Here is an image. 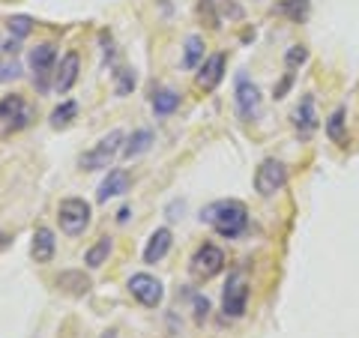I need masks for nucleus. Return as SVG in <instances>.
<instances>
[{"label": "nucleus", "instance_id": "9", "mask_svg": "<svg viewBox=\"0 0 359 338\" xmlns=\"http://www.w3.org/2000/svg\"><path fill=\"white\" fill-rule=\"evenodd\" d=\"M30 108L18 93L0 99V132H21L30 123Z\"/></svg>", "mask_w": 359, "mask_h": 338}, {"label": "nucleus", "instance_id": "19", "mask_svg": "<svg viewBox=\"0 0 359 338\" xmlns=\"http://www.w3.org/2000/svg\"><path fill=\"white\" fill-rule=\"evenodd\" d=\"M347 111H344V105H339L332 111V114L327 117V138L332 141V144H339V147H347Z\"/></svg>", "mask_w": 359, "mask_h": 338}, {"label": "nucleus", "instance_id": "20", "mask_svg": "<svg viewBox=\"0 0 359 338\" xmlns=\"http://www.w3.org/2000/svg\"><path fill=\"white\" fill-rule=\"evenodd\" d=\"M180 108V93L171 87H159V90H153V111H156V117H168V114H174V111Z\"/></svg>", "mask_w": 359, "mask_h": 338}, {"label": "nucleus", "instance_id": "13", "mask_svg": "<svg viewBox=\"0 0 359 338\" xmlns=\"http://www.w3.org/2000/svg\"><path fill=\"white\" fill-rule=\"evenodd\" d=\"M78 72H81V58H78V51H66L57 72H54V90H57V93H69L78 81Z\"/></svg>", "mask_w": 359, "mask_h": 338}, {"label": "nucleus", "instance_id": "24", "mask_svg": "<svg viewBox=\"0 0 359 338\" xmlns=\"http://www.w3.org/2000/svg\"><path fill=\"white\" fill-rule=\"evenodd\" d=\"M201 60H204V39H201L198 33H195V36H189V39H186V48H183V66H186V69H195V66H198Z\"/></svg>", "mask_w": 359, "mask_h": 338}, {"label": "nucleus", "instance_id": "5", "mask_svg": "<svg viewBox=\"0 0 359 338\" xmlns=\"http://www.w3.org/2000/svg\"><path fill=\"white\" fill-rule=\"evenodd\" d=\"M222 269H224V252L212 243L198 245V252L192 255V261H189V273H192V278H198V281L216 278Z\"/></svg>", "mask_w": 359, "mask_h": 338}, {"label": "nucleus", "instance_id": "4", "mask_svg": "<svg viewBox=\"0 0 359 338\" xmlns=\"http://www.w3.org/2000/svg\"><path fill=\"white\" fill-rule=\"evenodd\" d=\"M287 186V168L278 159H264L255 171V191L261 198H273Z\"/></svg>", "mask_w": 359, "mask_h": 338}, {"label": "nucleus", "instance_id": "14", "mask_svg": "<svg viewBox=\"0 0 359 338\" xmlns=\"http://www.w3.org/2000/svg\"><path fill=\"white\" fill-rule=\"evenodd\" d=\"M54 60H57V48H54L51 42H42V45H36V48L30 51V69L36 72V78H39V87H42V90L48 87V81H45V78L51 75V69H54Z\"/></svg>", "mask_w": 359, "mask_h": 338}, {"label": "nucleus", "instance_id": "32", "mask_svg": "<svg viewBox=\"0 0 359 338\" xmlns=\"http://www.w3.org/2000/svg\"><path fill=\"white\" fill-rule=\"evenodd\" d=\"M129 216H132V210H129V207H120L117 222H120V224H126V222H129Z\"/></svg>", "mask_w": 359, "mask_h": 338}, {"label": "nucleus", "instance_id": "8", "mask_svg": "<svg viewBox=\"0 0 359 338\" xmlns=\"http://www.w3.org/2000/svg\"><path fill=\"white\" fill-rule=\"evenodd\" d=\"M233 102H237V114L243 120H257L261 117V90L249 75H237V90H233Z\"/></svg>", "mask_w": 359, "mask_h": 338}, {"label": "nucleus", "instance_id": "23", "mask_svg": "<svg viewBox=\"0 0 359 338\" xmlns=\"http://www.w3.org/2000/svg\"><path fill=\"white\" fill-rule=\"evenodd\" d=\"M75 117H78V102H72V99H66V102H60L57 108L51 111L48 123H51V129H66Z\"/></svg>", "mask_w": 359, "mask_h": 338}, {"label": "nucleus", "instance_id": "15", "mask_svg": "<svg viewBox=\"0 0 359 338\" xmlns=\"http://www.w3.org/2000/svg\"><path fill=\"white\" fill-rule=\"evenodd\" d=\"M54 252H57V240H54V231L39 224L33 231V243H30V255L36 264H51L54 261Z\"/></svg>", "mask_w": 359, "mask_h": 338}, {"label": "nucleus", "instance_id": "7", "mask_svg": "<svg viewBox=\"0 0 359 338\" xmlns=\"http://www.w3.org/2000/svg\"><path fill=\"white\" fill-rule=\"evenodd\" d=\"M129 294L138 299L144 309H159L165 299V285L150 273H135L129 278Z\"/></svg>", "mask_w": 359, "mask_h": 338}, {"label": "nucleus", "instance_id": "28", "mask_svg": "<svg viewBox=\"0 0 359 338\" xmlns=\"http://www.w3.org/2000/svg\"><path fill=\"white\" fill-rule=\"evenodd\" d=\"M198 13H201V18L210 21V27H219V15H216V9H212V0H201Z\"/></svg>", "mask_w": 359, "mask_h": 338}, {"label": "nucleus", "instance_id": "2", "mask_svg": "<svg viewBox=\"0 0 359 338\" xmlns=\"http://www.w3.org/2000/svg\"><path fill=\"white\" fill-rule=\"evenodd\" d=\"M123 144H126V135L120 129L108 132L96 147H90L87 153L78 156V168H84V171H102V168H111V162L123 153Z\"/></svg>", "mask_w": 359, "mask_h": 338}, {"label": "nucleus", "instance_id": "16", "mask_svg": "<svg viewBox=\"0 0 359 338\" xmlns=\"http://www.w3.org/2000/svg\"><path fill=\"white\" fill-rule=\"evenodd\" d=\"M171 243H174V234H171V228H156L153 234H150V240H147V245H144V264H159L162 257L171 252Z\"/></svg>", "mask_w": 359, "mask_h": 338}, {"label": "nucleus", "instance_id": "30", "mask_svg": "<svg viewBox=\"0 0 359 338\" xmlns=\"http://www.w3.org/2000/svg\"><path fill=\"white\" fill-rule=\"evenodd\" d=\"M290 84H294V72H287L282 81H278V87H276V99H285V93L290 90Z\"/></svg>", "mask_w": 359, "mask_h": 338}, {"label": "nucleus", "instance_id": "27", "mask_svg": "<svg viewBox=\"0 0 359 338\" xmlns=\"http://www.w3.org/2000/svg\"><path fill=\"white\" fill-rule=\"evenodd\" d=\"M6 27H9V33H13V39H25L33 30V18L30 15H13L6 21Z\"/></svg>", "mask_w": 359, "mask_h": 338}, {"label": "nucleus", "instance_id": "29", "mask_svg": "<svg viewBox=\"0 0 359 338\" xmlns=\"http://www.w3.org/2000/svg\"><path fill=\"white\" fill-rule=\"evenodd\" d=\"M21 66L15 60H0V81H9V78H18Z\"/></svg>", "mask_w": 359, "mask_h": 338}, {"label": "nucleus", "instance_id": "31", "mask_svg": "<svg viewBox=\"0 0 359 338\" xmlns=\"http://www.w3.org/2000/svg\"><path fill=\"white\" fill-rule=\"evenodd\" d=\"M195 309H198V311H195V318H198V320H204V318H207V311H210L207 297H195Z\"/></svg>", "mask_w": 359, "mask_h": 338}, {"label": "nucleus", "instance_id": "18", "mask_svg": "<svg viewBox=\"0 0 359 338\" xmlns=\"http://www.w3.org/2000/svg\"><path fill=\"white\" fill-rule=\"evenodd\" d=\"M276 15H285L287 21H294V25H302V21H309L311 15V0H282V4L273 6Z\"/></svg>", "mask_w": 359, "mask_h": 338}, {"label": "nucleus", "instance_id": "6", "mask_svg": "<svg viewBox=\"0 0 359 338\" xmlns=\"http://www.w3.org/2000/svg\"><path fill=\"white\" fill-rule=\"evenodd\" d=\"M245 306H249V281H245L243 273H233L222 290V311L224 318L237 320L245 314Z\"/></svg>", "mask_w": 359, "mask_h": 338}, {"label": "nucleus", "instance_id": "12", "mask_svg": "<svg viewBox=\"0 0 359 338\" xmlns=\"http://www.w3.org/2000/svg\"><path fill=\"white\" fill-rule=\"evenodd\" d=\"M132 186V174L129 171H123V168H111L108 177L99 183L96 189V201L99 204H108L111 198H120V195H126Z\"/></svg>", "mask_w": 359, "mask_h": 338}, {"label": "nucleus", "instance_id": "17", "mask_svg": "<svg viewBox=\"0 0 359 338\" xmlns=\"http://www.w3.org/2000/svg\"><path fill=\"white\" fill-rule=\"evenodd\" d=\"M156 135L153 129H135L132 135H126V144H123V159H138V156H144L150 147H153Z\"/></svg>", "mask_w": 359, "mask_h": 338}, {"label": "nucleus", "instance_id": "11", "mask_svg": "<svg viewBox=\"0 0 359 338\" xmlns=\"http://www.w3.org/2000/svg\"><path fill=\"white\" fill-rule=\"evenodd\" d=\"M224 72H228V58L219 51V54H210V58L198 66V87L201 90H207V93H212L219 84H222V78H224Z\"/></svg>", "mask_w": 359, "mask_h": 338}, {"label": "nucleus", "instance_id": "3", "mask_svg": "<svg viewBox=\"0 0 359 338\" xmlns=\"http://www.w3.org/2000/svg\"><path fill=\"white\" fill-rule=\"evenodd\" d=\"M90 216H93V207L84 198H63L57 207V222L66 236H81L90 228Z\"/></svg>", "mask_w": 359, "mask_h": 338}, {"label": "nucleus", "instance_id": "10", "mask_svg": "<svg viewBox=\"0 0 359 338\" xmlns=\"http://www.w3.org/2000/svg\"><path fill=\"white\" fill-rule=\"evenodd\" d=\"M290 123H294V129L302 141H309L314 132L320 126V117H318V108H314V96L306 93L299 99V105L294 108V114H290Z\"/></svg>", "mask_w": 359, "mask_h": 338}, {"label": "nucleus", "instance_id": "25", "mask_svg": "<svg viewBox=\"0 0 359 338\" xmlns=\"http://www.w3.org/2000/svg\"><path fill=\"white\" fill-rule=\"evenodd\" d=\"M135 84H138V75H135V69H129V66H123V69L114 72V93L117 96H129Z\"/></svg>", "mask_w": 359, "mask_h": 338}, {"label": "nucleus", "instance_id": "21", "mask_svg": "<svg viewBox=\"0 0 359 338\" xmlns=\"http://www.w3.org/2000/svg\"><path fill=\"white\" fill-rule=\"evenodd\" d=\"M57 288H63L72 297H84L90 290V278L84 273H78V269H66V273L57 276Z\"/></svg>", "mask_w": 359, "mask_h": 338}, {"label": "nucleus", "instance_id": "26", "mask_svg": "<svg viewBox=\"0 0 359 338\" xmlns=\"http://www.w3.org/2000/svg\"><path fill=\"white\" fill-rule=\"evenodd\" d=\"M306 60H309V48H306V45H290V48L285 51V69L287 72L299 69Z\"/></svg>", "mask_w": 359, "mask_h": 338}, {"label": "nucleus", "instance_id": "1", "mask_svg": "<svg viewBox=\"0 0 359 338\" xmlns=\"http://www.w3.org/2000/svg\"><path fill=\"white\" fill-rule=\"evenodd\" d=\"M201 222H207L219 236H224V240H233V236H240L245 228H249V207L237 198H224V201H216V204H210L204 212H201Z\"/></svg>", "mask_w": 359, "mask_h": 338}, {"label": "nucleus", "instance_id": "22", "mask_svg": "<svg viewBox=\"0 0 359 338\" xmlns=\"http://www.w3.org/2000/svg\"><path fill=\"white\" fill-rule=\"evenodd\" d=\"M111 249H114V243H111V236H102V240H96L90 249L84 252V264L90 266V269H99L105 261H108V255H111Z\"/></svg>", "mask_w": 359, "mask_h": 338}]
</instances>
